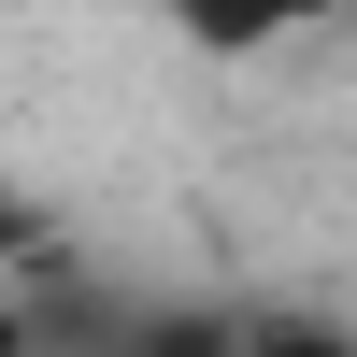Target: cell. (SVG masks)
<instances>
[{"label": "cell", "instance_id": "cell-1", "mask_svg": "<svg viewBox=\"0 0 357 357\" xmlns=\"http://www.w3.org/2000/svg\"><path fill=\"white\" fill-rule=\"evenodd\" d=\"M158 15L186 29L200 57H286V43L329 29V0H158Z\"/></svg>", "mask_w": 357, "mask_h": 357}, {"label": "cell", "instance_id": "cell-2", "mask_svg": "<svg viewBox=\"0 0 357 357\" xmlns=\"http://www.w3.org/2000/svg\"><path fill=\"white\" fill-rule=\"evenodd\" d=\"M243 357H357L343 314H243Z\"/></svg>", "mask_w": 357, "mask_h": 357}, {"label": "cell", "instance_id": "cell-3", "mask_svg": "<svg viewBox=\"0 0 357 357\" xmlns=\"http://www.w3.org/2000/svg\"><path fill=\"white\" fill-rule=\"evenodd\" d=\"M0 357H43V314H29L15 286H0Z\"/></svg>", "mask_w": 357, "mask_h": 357}]
</instances>
